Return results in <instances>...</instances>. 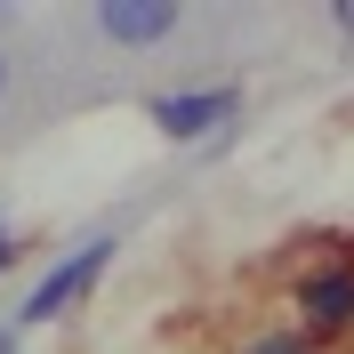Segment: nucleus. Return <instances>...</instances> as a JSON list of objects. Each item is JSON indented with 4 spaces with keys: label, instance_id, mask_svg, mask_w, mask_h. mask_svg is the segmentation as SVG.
Returning a JSON list of instances; mask_svg holds the SVG:
<instances>
[{
    "label": "nucleus",
    "instance_id": "nucleus-1",
    "mask_svg": "<svg viewBox=\"0 0 354 354\" xmlns=\"http://www.w3.org/2000/svg\"><path fill=\"white\" fill-rule=\"evenodd\" d=\"M113 266V234H97V242H81V250H65V258L48 266L41 282H32V298L17 306V330H41V322H57V314L73 306V298H88V282Z\"/></svg>",
    "mask_w": 354,
    "mask_h": 354
},
{
    "label": "nucleus",
    "instance_id": "nucleus-2",
    "mask_svg": "<svg viewBox=\"0 0 354 354\" xmlns=\"http://www.w3.org/2000/svg\"><path fill=\"white\" fill-rule=\"evenodd\" d=\"M234 105H242V88L218 81V88H169V97H153V129L161 137H209L218 121H234Z\"/></svg>",
    "mask_w": 354,
    "mask_h": 354
},
{
    "label": "nucleus",
    "instance_id": "nucleus-3",
    "mask_svg": "<svg viewBox=\"0 0 354 354\" xmlns=\"http://www.w3.org/2000/svg\"><path fill=\"white\" fill-rule=\"evenodd\" d=\"M177 24H185L177 0H105L97 8V32L121 48H161V41H177Z\"/></svg>",
    "mask_w": 354,
    "mask_h": 354
},
{
    "label": "nucleus",
    "instance_id": "nucleus-4",
    "mask_svg": "<svg viewBox=\"0 0 354 354\" xmlns=\"http://www.w3.org/2000/svg\"><path fill=\"white\" fill-rule=\"evenodd\" d=\"M298 306H306L314 330H338V322H354V274H346V266H338V274H306Z\"/></svg>",
    "mask_w": 354,
    "mask_h": 354
},
{
    "label": "nucleus",
    "instance_id": "nucleus-5",
    "mask_svg": "<svg viewBox=\"0 0 354 354\" xmlns=\"http://www.w3.org/2000/svg\"><path fill=\"white\" fill-rule=\"evenodd\" d=\"M8 88H17V48L0 41V105H8Z\"/></svg>",
    "mask_w": 354,
    "mask_h": 354
},
{
    "label": "nucleus",
    "instance_id": "nucleus-6",
    "mask_svg": "<svg viewBox=\"0 0 354 354\" xmlns=\"http://www.w3.org/2000/svg\"><path fill=\"white\" fill-rule=\"evenodd\" d=\"M250 354H298V338H258Z\"/></svg>",
    "mask_w": 354,
    "mask_h": 354
},
{
    "label": "nucleus",
    "instance_id": "nucleus-7",
    "mask_svg": "<svg viewBox=\"0 0 354 354\" xmlns=\"http://www.w3.org/2000/svg\"><path fill=\"white\" fill-rule=\"evenodd\" d=\"M0 266H17V234H8V225H0Z\"/></svg>",
    "mask_w": 354,
    "mask_h": 354
},
{
    "label": "nucleus",
    "instance_id": "nucleus-8",
    "mask_svg": "<svg viewBox=\"0 0 354 354\" xmlns=\"http://www.w3.org/2000/svg\"><path fill=\"white\" fill-rule=\"evenodd\" d=\"M17 338H24V330H17V322H0V354H17Z\"/></svg>",
    "mask_w": 354,
    "mask_h": 354
},
{
    "label": "nucleus",
    "instance_id": "nucleus-9",
    "mask_svg": "<svg viewBox=\"0 0 354 354\" xmlns=\"http://www.w3.org/2000/svg\"><path fill=\"white\" fill-rule=\"evenodd\" d=\"M338 24H346V32H354V8H338Z\"/></svg>",
    "mask_w": 354,
    "mask_h": 354
}]
</instances>
